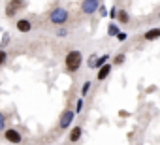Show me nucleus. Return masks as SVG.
<instances>
[{
	"instance_id": "obj_1",
	"label": "nucleus",
	"mask_w": 160,
	"mask_h": 145,
	"mask_svg": "<svg viewBox=\"0 0 160 145\" xmlns=\"http://www.w3.org/2000/svg\"><path fill=\"white\" fill-rule=\"evenodd\" d=\"M83 66V53L79 49H70L66 55H64V70L68 74H77Z\"/></svg>"
},
{
	"instance_id": "obj_2",
	"label": "nucleus",
	"mask_w": 160,
	"mask_h": 145,
	"mask_svg": "<svg viewBox=\"0 0 160 145\" xmlns=\"http://www.w3.org/2000/svg\"><path fill=\"white\" fill-rule=\"evenodd\" d=\"M49 23L55 25V27H64L68 21H70V12L64 8V6H55L51 12H49Z\"/></svg>"
},
{
	"instance_id": "obj_3",
	"label": "nucleus",
	"mask_w": 160,
	"mask_h": 145,
	"mask_svg": "<svg viewBox=\"0 0 160 145\" xmlns=\"http://www.w3.org/2000/svg\"><path fill=\"white\" fill-rule=\"evenodd\" d=\"M75 115H77V113H75L73 108H70V106L64 108L62 113L58 115V130H62V132H64V130H70L72 122L75 121Z\"/></svg>"
},
{
	"instance_id": "obj_4",
	"label": "nucleus",
	"mask_w": 160,
	"mask_h": 145,
	"mask_svg": "<svg viewBox=\"0 0 160 145\" xmlns=\"http://www.w3.org/2000/svg\"><path fill=\"white\" fill-rule=\"evenodd\" d=\"M27 8V0H8V4H6V17L8 19H12V17H15L19 12H23Z\"/></svg>"
},
{
	"instance_id": "obj_5",
	"label": "nucleus",
	"mask_w": 160,
	"mask_h": 145,
	"mask_svg": "<svg viewBox=\"0 0 160 145\" xmlns=\"http://www.w3.org/2000/svg\"><path fill=\"white\" fill-rule=\"evenodd\" d=\"M2 136H4V139H6L8 143H12V145L23 143V134H21L17 128H6V130L2 132Z\"/></svg>"
},
{
	"instance_id": "obj_6",
	"label": "nucleus",
	"mask_w": 160,
	"mask_h": 145,
	"mask_svg": "<svg viewBox=\"0 0 160 145\" xmlns=\"http://www.w3.org/2000/svg\"><path fill=\"white\" fill-rule=\"evenodd\" d=\"M100 0H81V13L83 15H94L100 8Z\"/></svg>"
},
{
	"instance_id": "obj_7",
	"label": "nucleus",
	"mask_w": 160,
	"mask_h": 145,
	"mask_svg": "<svg viewBox=\"0 0 160 145\" xmlns=\"http://www.w3.org/2000/svg\"><path fill=\"white\" fill-rule=\"evenodd\" d=\"M15 28H17V32H21V34H28V32L34 30V25H32V21H30L28 17H21V19L15 21Z\"/></svg>"
},
{
	"instance_id": "obj_8",
	"label": "nucleus",
	"mask_w": 160,
	"mask_h": 145,
	"mask_svg": "<svg viewBox=\"0 0 160 145\" xmlns=\"http://www.w3.org/2000/svg\"><path fill=\"white\" fill-rule=\"evenodd\" d=\"M111 72H113V64H111V62L104 64L102 68L96 70V81H106V79L111 76Z\"/></svg>"
},
{
	"instance_id": "obj_9",
	"label": "nucleus",
	"mask_w": 160,
	"mask_h": 145,
	"mask_svg": "<svg viewBox=\"0 0 160 145\" xmlns=\"http://www.w3.org/2000/svg\"><path fill=\"white\" fill-rule=\"evenodd\" d=\"M81 136H83V126H81V124H75V126L70 128L68 141H70V143H77L79 139H81Z\"/></svg>"
},
{
	"instance_id": "obj_10",
	"label": "nucleus",
	"mask_w": 160,
	"mask_h": 145,
	"mask_svg": "<svg viewBox=\"0 0 160 145\" xmlns=\"http://www.w3.org/2000/svg\"><path fill=\"white\" fill-rule=\"evenodd\" d=\"M143 40L145 42H156V40H160V27H152V28L145 30L143 32Z\"/></svg>"
},
{
	"instance_id": "obj_11",
	"label": "nucleus",
	"mask_w": 160,
	"mask_h": 145,
	"mask_svg": "<svg viewBox=\"0 0 160 145\" xmlns=\"http://www.w3.org/2000/svg\"><path fill=\"white\" fill-rule=\"evenodd\" d=\"M106 32H108V36H109V38H117V34L121 32L119 23H117V21H111V23L108 25V30H106Z\"/></svg>"
},
{
	"instance_id": "obj_12",
	"label": "nucleus",
	"mask_w": 160,
	"mask_h": 145,
	"mask_svg": "<svg viewBox=\"0 0 160 145\" xmlns=\"http://www.w3.org/2000/svg\"><path fill=\"white\" fill-rule=\"evenodd\" d=\"M117 23H119V25H128V23H130V13H128L126 10H119V13H117Z\"/></svg>"
},
{
	"instance_id": "obj_13",
	"label": "nucleus",
	"mask_w": 160,
	"mask_h": 145,
	"mask_svg": "<svg viewBox=\"0 0 160 145\" xmlns=\"http://www.w3.org/2000/svg\"><path fill=\"white\" fill-rule=\"evenodd\" d=\"M124 62H126V53H117V55L111 58V64H113L115 68H117V66H122Z\"/></svg>"
},
{
	"instance_id": "obj_14",
	"label": "nucleus",
	"mask_w": 160,
	"mask_h": 145,
	"mask_svg": "<svg viewBox=\"0 0 160 145\" xmlns=\"http://www.w3.org/2000/svg\"><path fill=\"white\" fill-rule=\"evenodd\" d=\"M109 58H111V55H109V53H106V55L98 57V58H96V70H98V68H102L104 64H108V62H109Z\"/></svg>"
},
{
	"instance_id": "obj_15",
	"label": "nucleus",
	"mask_w": 160,
	"mask_h": 145,
	"mask_svg": "<svg viewBox=\"0 0 160 145\" xmlns=\"http://www.w3.org/2000/svg\"><path fill=\"white\" fill-rule=\"evenodd\" d=\"M91 87H92V83H91L89 79H87V81H85V83L81 85V91H79V92H81V96H83V98H85V96H87V94L91 92Z\"/></svg>"
},
{
	"instance_id": "obj_16",
	"label": "nucleus",
	"mask_w": 160,
	"mask_h": 145,
	"mask_svg": "<svg viewBox=\"0 0 160 145\" xmlns=\"http://www.w3.org/2000/svg\"><path fill=\"white\" fill-rule=\"evenodd\" d=\"M8 58H10L8 51H6V49H0V68H2V66H6V64H8Z\"/></svg>"
},
{
	"instance_id": "obj_17",
	"label": "nucleus",
	"mask_w": 160,
	"mask_h": 145,
	"mask_svg": "<svg viewBox=\"0 0 160 145\" xmlns=\"http://www.w3.org/2000/svg\"><path fill=\"white\" fill-rule=\"evenodd\" d=\"M6 124H8V115L4 111H0V132L6 130Z\"/></svg>"
},
{
	"instance_id": "obj_18",
	"label": "nucleus",
	"mask_w": 160,
	"mask_h": 145,
	"mask_svg": "<svg viewBox=\"0 0 160 145\" xmlns=\"http://www.w3.org/2000/svg\"><path fill=\"white\" fill-rule=\"evenodd\" d=\"M10 40H12V36H10L8 32H4V34H2V42H0V49H6V47L10 45Z\"/></svg>"
},
{
	"instance_id": "obj_19",
	"label": "nucleus",
	"mask_w": 160,
	"mask_h": 145,
	"mask_svg": "<svg viewBox=\"0 0 160 145\" xmlns=\"http://www.w3.org/2000/svg\"><path fill=\"white\" fill-rule=\"evenodd\" d=\"M83 106H85V100H83V96H79V98L75 100V108H73L75 113H81V111H83Z\"/></svg>"
},
{
	"instance_id": "obj_20",
	"label": "nucleus",
	"mask_w": 160,
	"mask_h": 145,
	"mask_svg": "<svg viewBox=\"0 0 160 145\" xmlns=\"http://www.w3.org/2000/svg\"><path fill=\"white\" fill-rule=\"evenodd\" d=\"M96 58H98V55H96V53H92V55L87 58V66H89V68H92V70H96Z\"/></svg>"
},
{
	"instance_id": "obj_21",
	"label": "nucleus",
	"mask_w": 160,
	"mask_h": 145,
	"mask_svg": "<svg viewBox=\"0 0 160 145\" xmlns=\"http://www.w3.org/2000/svg\"><path fill=\"white\" fill-rule=\"evenodd\" d=\"M117 13H119V8H115V6L108 12V15H109V19H111V21H117Z\"/></svg>"
},
{
	"instance_id": "obj_22",
	"label": "nucleus",
	"mask_w": 160,
	"mask_h": 145,
	"mask_svg": "<svg viewBox=\"0 0 160 145\" xmlns=\"http://www.w3.org/2000/svg\"><path fill=\"white\" fill-rule=\"evenodd\" d=\"M68 34H70V28H58V30H57V36H58V38H64V36H68Z\"/></svg>"
},
{
	"instance_id": "obj_23",
	"label": "nucleus",
	"mask_w": 160,
	"mask_h": 145,
	"mask_svg": "<svg viewBox=\"0 0 160 145\" xmlns=\"http://www.w3.org/2000/svg\"><path fill=\"white\" fill-rule=\"evenodd\" d=\"M98 12H100V17H106V15H108V8H106L104 4H100V8H98Z\"/></svg>"
},
{
	"instance_id": "obj_24",
	"label": "nucleus",
	"mask_w": 160,
	"mask_h": 145,
	"mask_svg": "<svg viewBox=\"0 0 160 145\" xmlns=\"http://www.w3.org/2000/svg\"><path fill=\"white\" fill-rule=\"evenodd\" d=\"M126 38H128V34H126V32H119V34H117V42H124Z\"/></svg>"
},
{
	"instance_id": "obj_25",
	"label": "nucleus",
	"mask_w": 160,
	"mask_h": 145,
	"mask_svg": "<svg viewBox=\"0 0 160 145\" xmlns=\"http://www.w3.org/2000/svg\"><path fill=\"white\" fill-rule=\"evenodd\" d=\"M119 115H121V117H128L130 113H128V111H124V109H121V111H119Z\"/></svg>"
},
{
	"instance_id": "obj_26",
	"label": "nucleus",
	"mask_w": 160,
	"mask_h": 145,
	"mask_svg": "<svg viewBox=\"0 0 160 145\" xmlns=\"http://www.w3.org/2000/svg\"><path fill=\"white\" fill-rule=\"evenodd\" d=\"M158 19H160V12H158Z\"/></svg>"
}]
</instances>
